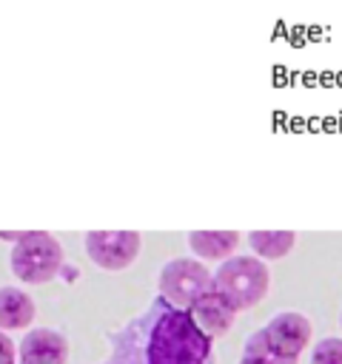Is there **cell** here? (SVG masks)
<instances>
[{
	"label": "cell",
	"instance_id": "obj_4",
	"mask_svg": "<svg viewBox=\"0 0 342 364\" xmlns=\"http://www.w3.org/2000/svg\"><path fill=\"white\" fill-rule=\"evenodd\" d=\"M11 273L23 284H46L51 282L63 264V245L48 230H23V236L11 247Z\"/></svg>",
	"mask_w": 342,
	"mask_h": 364
},
{
	"label": "cell",
	"instance_id": "obj_11",
	"mask_svg": "<svg viewBox=\"0 0 342 364\" xmlns=\"http://www.w3.org/2000/svg\"><path fill=\"white\" fill-rule=\"evenodd\" d=\"M296 242L294 230H251L248 245L256 253V259H282L291 253Z\"/></svg>",
	"mask_w": 342,
	"mask_h": 364
},
{
	"label": "cell",
	"instance_id": "obj_12",
	"mask_svg": "<svg viewBox=\"0 0 342 364\" xmlns=\"http://www.w3.org/2000/svg\"><path fill=\"white\" fill-rule=\"evenodd\" d=\"M311 364H342V338L331 336L316 341L311 350Z\"/></svg>",
	"mask_w": 342,
	"mask_h": 364
},
{
	"label": "cell",
	"instance_id": "obj_5",
	"mask_svg": "<svg viewBox=\"0 0 342 364\" xmlns=\"http://www.w3.org/2000/svg\"><path fill=\"white\" fill-rule=\"evenodd\" d=\"M157 287L160 299H165L171 307L188 310L211 287V270L197 259H171L162 264Z\"/></svg>",
	"mask_w": 342,
	"mask_h": 364
},
{
	"label": "cell",
	"instance_id": "obj_14",
	"mask_svg": "<svg viewBox=\"0 0 342 364\" xmlns=\"http://www.w3.org/2000/svg\"><path fill=\"white\" fill-rule=\"evenodd\" d=\"M20 236H23V230H14V233L11 230H0V239H6V242H17Z\"/></svg>",
	"mask_w": 342,
	"mask_h": 364
},
{
	"label": "cell",
	"instance_id": "obj_7",
	"mask_svg": "<svg viewBox=\"0 0 342 364\" xmlns=\"http://www.w3.org/2000/svg\"><path fill=\"white\" fill-rule=\"evenodd\" d=\"M68 361V338L51 327L26 330L17 344V364H66Z\"/></svg>",
	"mask_w": 342,
	"mask_h": 364
},
{
	"label": "cell",
	"instance_id": "obj_15",
	"mask_svg": "<svg viewBox=\"0 0 342 364\" xmlns=\"http://www.w3.org/2000/svg\"><path fill=\"white\" fill-rule=\"evenodd\" d=\"M239 364H254V361H245V358H239Z\"/></svg>",
	"mask_w": 342,
	"mask_h": 364
},
{
	"label": "cell",
	"instance_id": "obj_8",
	"mask_svg": "<svg viewBox=\"0 0 342 364\" xmlns=\"http://www.w3.org/2000/svg\"><path fill=\"white\" fill-rule=\"evenodd\" d=\"M188 316L197 321V327H200L208 338H219V336H225V333L231 330V324H234V318H237V310H234L214 287H208V290L188 307Z\"/></svg>",
	"mask_w": 342,
	"mask_h": 364
},
{
	"label": "cell",
	"instance_id": "obj_9",
	"mask_svg": "<svg viewBox=\"0 0 342 364\" xmlns=\"http://www.w3.org/2000/svg\"><path fill=\"white\" fill-rule=\"evenodd\" d=\"M37 316L34 299L23 287H0V330H26Z\"/></svg>",
	"mask_w": 342,
	"mask_h": 364
},
{
	"label": "cell",
	"instance_id": "obj_1",
	"mask_svg": "<svg viewBox=\"0 0 342 364\" xmlns=\"http://www.w3.org/2000/svg\"><path fill=\"white\" fill-rule=\"evenodd\" d=\"M211 341L188 310L157 299L148 313L117 336L108 364H214Z\"/></svg>",
	"mask_w": 342,
	"mask_h": 364
},
{
	"label": "cell",
	"instance_id": "obj_10",
	"mask_svg": "<svg viewBox=\"0 0 342 364\" xmlns=\"http://www.w3.org/2000/svg\"><path fill=\"white\" fill-rule=\"evenodd\" d=\"M237 245H239L237 230H191L188 233V247L194 250V256L208 262H222L234 256Z\"/></svg>",
	"mask_w": 342,
	"mask_h": 364
},
{
	"label": "cell",
	"instance_id": "obj_6",
	"mask_svg": "<svg viewBox=\"0 0 342 364\" xmlns=\"http://www.w3.org/2000/svg\"><path fill=\"white\" fill-rule=\"evenodd\" d=\"M142 247V236L137 230H88L86 253L103 270H125L134 264Z\"/></svg>",
	"mask_w": 342,
	"mask_h": 364
},
{
	"label": "cell",
	"instance_id": "obj_2",
	"mask_svg": "<svg viewBox=\"0 0 342 364\" xmlns=\"http://www.w3.org/2000/svg\"><path fill=\"white\" fill-rule=\"evenodd\" d=\"M314 327L302 313H276L265 327L251 333L242 347V358L254 364H299V355L311 344Z\"/></svg>",
	"mask_w": 342,
	"mask_h": 364
},
{
	"label": "cell",
	"instance_id": "obj_16",
	"mask_svg": "<svg viewBox=\"0 0 342 364\" xmlns=\"http://www.w3.org/2000/svg\"><path fill=\"white\" fill-rule=\"evenodd\" d=\"M339 324H342V316H339Z\"/></svg>",
	"mask_w": 342,
	"mask_h": 364
},
{
	"label": "cell",
	"instance_id": "obj_13",
	"mask_svg": "<svg viewBox=\"0 0 342 364\" xmlns=\"http://www.w3.org/2000/svg\"><path fill=\"white\" fill-rule=\"evenodd\" d=\"M0 364H17V347L9 333L0 330Z\"/></svg>",
	"mask_w": 342,
	"mask_h": 364
},
{
	"label": "cell",
	"instance_id": "obj_3",
	"mask_svg": "<svg viewBox=\"0 0 342 364\" xmlns=\"http://www.w3.org/2000/svg\"><path fill=\"white\" fill-rule=\"evenodd\" d=\"M211 287L237 310H251L256 301L265 299L271 287L268 264L256 256H228L219 262V267L211 273Z\"/></svg>",
	"mask_w": 342,
	"mask_h": 364
}]
</instances>
